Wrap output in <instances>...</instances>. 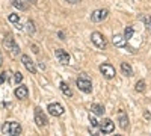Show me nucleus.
<instances>
[{"label":"nucleus","mask_w":151,"mask_h":136,"mask_svg":"<svg viewBox=\"0 0 151 136\" xmlns=\"http://www.w3.org/2000/svg\"><path fill=\"white\" fill-rule=\"evenodd\" d=\"M91 41H92L98 48H101V50H104L106 45H107V41H106V38H104V35L100 33V32H92V33H91Z\"/></svg>","instance_id":"20e7f679"},{"label":"nucleus","mask_w":151,"mask_h":136,"mask_svg":"<svg viewBox=\"0 0 151 136\" xmlns=\"http://www.w3.org/2000/svg\"><path fill=\"white\" fill-rule=\"evenodd\" d=\"M14 94H15L17 98H20V100H24V98H27V95H29V89H27L26 85H20V86H17V88H15Z\"/></svg>","instance_id":"f8f14e48"},{"label":"nucleus","mask_w":151,"mask_h":136,"mask_svg":"<svg viewBox=\"0 0 151 136\" xmlns=\"http://www.w3.org/2000/svg\"><path fill=\"white\" fill-rule=\"evenodd\" d=\"M14 82L18 85V83H21L23 82V74L20 73V71H17L15 74H14Z\"/></svg>","instance_id":"393cba45"},{"label":"nucleus","mask_w":151,"mask_h":136,"mask_svg":"<svg viewBox=\"0 0 151 136\" xmlns=\"http://www.w3.org/2000/svg\"><path fill=\"white\" fill-rule=\"evenodd\" d=\"M65 2H68V3H71V5H76V3H80L82 0H65Z\"/></svg>","instance_id":"bb28decb"},{"label":"nucleus","mask_w":151,"mask_h":136,"mask_svg":"<svg viewBox=\"0 0 151 136\" xmlns=\"http://www.w3.org/2000/svg\"><path fill=\"white\" fill-rule=\"evenodd\" d=\"M76 85H77V88L85 92V94H89L92 91V82L91 79L86 76V74H82L80 77H77V80H76Z\"/></svg>","instance_id":"7ed1b4c3"},{"label":"nucleus","mask_w":151,"mask_h":136,"mask_svg":"<svg viewBox=\"0 0 151 136\" xmlns=\"http://www.w3.org/2000/svg\"><path fill=\"white\" fill-rule=\"evenodd\" d=\"M121 71H122L124 76H127V77H132V76H133V68H132V65L127 64V62H122V64H121Z\"/></svg>","instance_id":"dca6fc26"},{"label":"nucleus","mask_w":151,"mask_h":136,"mask_svg":"<svg viewBox=\"0 0 151 136\" xmlns=\"http://www.w3.org/2000/svg\"><path fill=\"white\" fill-rule=\"evenodd\" d=\"M133 35H134V29H133V26H127L125 27V30H124V40L125 41H132V38H133Z\"/></svg>","instance_id":"6ab92c4d"},{"label":"nucleus","mask_w":151,"mask_h":136,"mask_svg":"<svg viewBox=\"0 0 151 136\" xmlns=\"http://www.w3.org/2000/svg\"><path fill=\"white\" fill-rule=\"evenodd\" d=\"M145 118H147V119H150V118H151V117H150V114H148V110H145Z\"/></svg>","instance_id":"7c9ffc66"},{"label":"nucleus","mask_w":151,"mask_h":136,"mask_svg":"<svg viewBox=\"0 0 151 136\" xmlns=\"http://www.w3.org/2000/svg\"><path fill=\"white\" fill-rule=\"evenodd\" d=\"M141 20L144 21L147 30H148V32H151V15H141Z\"/></svg>","instance_id":"aec40b11"},{"label":"nucleus","mask_w":151,"mask_h":136,"mask_svg":"<svg viewBox=\"0 0 151 136\" xmlns=\"http://www.w3.org/2000/svg\"><path fill=\"white\" fill-rule=\"evenodd\" d=\"M55 56H56V59L59 60L62 65H68L70 64V55H68L67 50H64V48H56V50H55Z\"/></svg>","instance_id":"9d476101"},{"label":"nucleus","mask_w":151,"mask_h":136,"mask_svg":"<svg viewBox=\"0 0 151 136\" xmlns=\"http://www.w3.org/2000/svg\"><path fill=\"white\" fill-rule=\"evenodd\" d=\"M107 15H109L107 9H97V11H94L91 14V20L94 23H101V21H104L107 18Z\"/></svg>","instance_id":"6e6552de"},{"label":"nucleus","mask_w":151,"mask_h":136,"mask_svg":"<svg viewBox=\"0 0 151 136\" xmlns=\"http://www.w3.org/2000/svg\"><path fill=\"white\" fill-rule=\"evenodd\" d=\"M47 110H48V114L53 115V117H62L64 112H65L64 106H62L60 103H50L47 106Z\"/></svg>","instance_id":"0eeeda50"},{"label":"nucleus","mask_w":151,"mask_h":136,"mask_svg":"<svg viewBox=\"0 0 151 136\" xmlns=\"http://www.w3.org/2000/svg\"><path fill=\"white\" fill-rule=\"evenodd\" d=\"M60 91L62 92H64V95H67V97H73V91H71V88H70V86H68V83L67 82H60Z\"/></svg>","instance_id":"a211bd4d"},{"label":"nucleus","mask_w":151,"mask_h":136,"mask_svg":"<svg viewBox=\"0 0 151 136\" xmlns=\"http://www.w3.org/2000/svg\"><path fill=\"white\" fill-rule=\"evenodd\" d=\"M38 67H40V68H41V70H42V71H44V70H45V65H44V64H42V62H38Z\"/></svg>","instance_id":"c85d7f7f"},{"label":"nucleus","mask_w":151,"mask_h":136,"mask_svg":"<svg viewBox=\"0 0 151 136\" xmlns=\"http://www.w3.org/2000/svg\"><path fill=\"white\" fill-rule=\"evenodd\" d=\"M3 65V56H2V52H0V67Z\"/></svg>","instance_id":"c756f323"},{"label":"nucleus","mask_w":151,"mask_h":136,"mask_svg":"<svg viewBox=\"0 0 151 136\" xmlns=\"http://www.w3.org/2000/svg\"><path fill=\"white\" fill-rule=\"evenodd\" d=\"M21 62L23 65L26 67V70L30 73V74H35L36 73V67H35V62L27 56V55H21Z\"/></svg>","instance_id":"9b49d317"},{"label":"nucleus","mask_w":151,"mask_h":136,"mask_svg":"<svg viewBox=\"0 0 151 136\" xmlns=\"http://www.w3.org/2000/svg\"><path fill=\"white\" fill-rule=\"evenodd\" d=\"M100 73H101L106 79H113V77H115V74H116L115 67H113L112 64H107V62L100 65Z\"/></svg>","instance_id":"39448f33"},{"label":"nucleus","mask_w":151,"mask_h":136,"mask_svg":"<svg viewBox=\"0 0 151 136\" xmlns=\"http://www.w3.org/2000/svg\"><path fill=\"white\" fill-rule=\"evenodd\" d=\"M91 112L94 115H103L104 114V106L98 104V103H94V104H91Z\"/></svg>","instance_id":"f3484780"},{"label":"nucleus","mask_w":151,"mask_h":136,"mask_svg":"<svg viewBox=\"0 0 151 136\" xmlns=\"http://www.w3.org/2000/svg\"><path fill=\"white\" fill-rule=\"evenodd\" d=\"M118 122H119V127L122 130H125L129 127V117L127 114L124 112V110H119V114H118Z\"/></svg>","instance_id":"ddd939ff"},{"label":"nucleus","mask_w":151,"mask_h":136,"mask_svg":"<svg viewBox=\"0 0 151 136\" xmlns=\"http://www.w3.org/2000/svg\"><path fill=\"white\" fill-rule=\"evenodd\" d=\"M23 127L15 121H6L5 124L2 126V133L3 135H9V136H18L21 135Z\"/></svg>","instance_id":"f03ea898"},{"label":"nucleus","mask_w":151,"mask_h":136,"mask_svg":"<svg viewBox=\"0 0 151 136\" xmlns=\"http://www.w3.org/2000/svg\"><path fill=\"white\" fill-rule=\"evenodd\" d=\"M58 35H59V38H60V40H65V33H64V32H59Z\"/></svg>","instance_id":"cd10ccee"},{"label":"nucleus","mask_w":151,"mask_h":136,"mask_svg":"<svg viewBox=\"0 0 151 136\" xmlns=\"http://www.w3.org/2000/svg\"><path fill=\"white\" fill-rule=\"evenodd\" d=\"M89 122H91V126H92V127H98V121H97L92 115H89Z\"/></svg>","instance_id":"a878e982"},{"label":"nucleus","mask_w":151,"mask_h":136,"mask_svg":"<svg viewBox=\"0 0 151 136\" xmlns=\"http://www.w3.org/2000/svg\"><path fill=\"white\" fill-rule=\"evenodd\" d=\"M112 41H113V44H115V47H119V48L127 47V41L124 40V35L115 33V35H113V38H112Z\"/></svg>","instance_id":"4468645a"},{"label":"nucleus","mask_w":151,"mask_h":136,"mask_svg":"<svg viewBox=\"0 0 151 136\" xmlns=\"http://www.w3.org/2000/svg\"><path fill=\"white\" fill-rule=\"evenodd\" d=\"M26 32H27V35H33L35 33V23L32 20H29L26 23Z\"/></svg>","instance_id":"4be33fe9"},{"label":"nucleus","mask_w":151,"mask_h":136,"mask_svg":"<svg viewBox=\"0 0 151 136\" xmlns=\"http://www.w3.org/2000/svg\"><path fill=\"white\" fill-rule=\"evenodd\" d=\"M134 89H136L137 92H145V89H147L145 82H144V80H137V82H136V86H134Z\"/></svg>","instance_id":"412c9836"},{"label":"nucleus","mask_w":151,"mask_h":136,"mask_svg":"<svg viewBox=\"0 0 151 136\" xmlns=\"http://www.w3.org/2000/svg\"><path fill=\"white\" fill-rule=\"evenodd\" d=\"M11 3L14 8H17L18 11H27L29 9V5L24 2V0H11Z\"/></svg>","instance_id":"2eb2a0df"},{"label":"nucleus","mask_w":151,"mask_h":136,"mask_svg":"<svg viewBox=\"0 0 151 136\" xmlns=\"http://www.w3.org/2000/svg\"><path fill=\"white\" fill-rule=\"evenodd\" d=\"M100 132L101 133H112L113 130H115V124H113V121L110 119V118H104L101 122H100Z\"/></svg>","instance_id":"1a4fd4ad"},{"label":"nucleus","mask_w":151,"mask_h":136,"mask_svg":"<svg viewBox=\"0 0 151 136\" xmlns=\"http://www.w3.org/2000/svg\"><path fill=\"white\" fill-rule=\"evenodd\" d=\"M3 47L6 48V52L9 53V56L12 59H17L18 55H20V47L18 44L15 42V38L12 36L11 33L5 35V38H3Z\"/></svg>","instance_id":"f257e3e1"},{"label":"nucleus","mask_w":151,"mask_h":136,"mask_svg":"<svg viewBox=\"0 0 151 136\" xmlns=\"http://www.w3.org/2000/svg\"><path fill=\"white\" fill-rule=\"evenodd\" d=\"M27 2H30V3H36L38 0H27Z\"/></svg>","instance_id":"2f4dec72"},{"label":"nucleus","mask_w":151,"mask_h":136,"mask_svg":"<svg viewBox=\"0 0 151 136\" xmlns=\"http://www.w3.org/2000/svg\"><path fill=\"white\" fill-rule=\"evenodd\" d=\"M35 122H36L38 127H45L48 124V118L45 117V114L42 112L40 107L35 109Z\"/></svg>","instance_id":"423d86ee"},{"label":"nucleus","mask_w":151,"mask_h":136,"mask_svg":"<svg viewBox=\"0 0 151 136\" xmlns=\"http://www.w3.org/2000/svg\"><path fill=\"white\" fill-rule=\"evenodd\" d=\"M9 77H11V71H9V70L3 71L2 74H0V85H2V83H3L5 80H8Z\"/></svg>","instance_id":"5701e85b"},{"label":"nucleus","mask_w":151,"mask_h":136,"mask_svg":"<svg viewBox=\"0 0 151 136\" xmlns=\"http://www.w3.org/2000/svg\"><path fill=\"white\" fill-rule=\"evenodd\" d=\"M8 20H9L11 23H20V15H18V14H9Z\"/></svg>","instance_id":"b1692460"}]
</instances>
